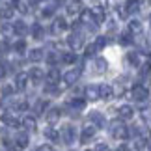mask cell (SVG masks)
I'll use <instances>...</instances> for the list:
<instances>
[{
    "label": "cell",
    "instance_id": "cell-37",
    "mask_svg": "<svg viewBox=\"0 0 151 151\" xmlns=\"http://www.w3.org/2000/svg\"><path fill=\"white\" fill-rule=\"evenodd\" d=\"M95 50H97V49H95V45H88L84 54H86V56H93V52H95Z\"/></svg>",
    "mask_w": 151,
    "mask_h": 151
},
{
    "label": "cell",
    "instance_id": "cell-42",
    "mask_svg": "<svg viewBox=\"0 0 151 151\" xmlns=\"http://www.w3.org/2000/svg\"><path fill=\"white\" fill-rule=\"evenodd\" d=\"M37 151H54V149H52L50 146H47V144H45V146H39V147H37Z\"/></svg>",
    "mask_w": 151,
    "mask_h": 151
},
{
    "label": "cell",
    "instance_id": "cell-24",
    "mask_svg": "<svg viewBox=\"0 0 151 151\" xmlns=\"http://www.w3.org/2000/svg\"><path fill=\"white\" fill-rule=\"evenodd\" d=\"M106 65H108V63H106L104 58H97V60H95V71L97 73H104V71H106Z\"/></svg>",
    "mask_w": 151,
    "mask_h": 151
},
{
    "label": "cell",
    "instance_id": "cell-30",
    "mask_svg": "<svg viewBox=\"0 0 151 151\" xmlns=\"http://www.w3.org/2000/svg\"><path fill=\"white\" fill-rule=\"evenodd\" d=\"M62 60L65 62V63H73L75 60H77V54H75V52H63Z\"/></svg>",
    "mask_w": 151,
    "mask_h": 151
},
{
    "label": "cell",
    "instance_id": "cell-7",
    "mask_svg": "<svg viewBox=\"0 0 151 151\" xmlns=\"http://www.w3.org/2000/svg\"><path fill=\"white\" fill-rule=\"evenodd\" d=\"M90 13H91V22H95V24H103L104 22V11L101 8L90 9Z\"/></svg>",
    "mask_w": 151,
    "mask_h": 151
},
{
    "label": "cell",
    "instance_id": "cell-19",
    "mask_svg": "<svg viewBox=\"0 0 151 151\" xmlns=\"http://www.w3.org/2000/svg\"><path fill=\"white\" fill-rule=\"evenodd\" d=\"M28 60H30V62H41V60H43V50H41V49H34V50H30V54H28Z\"/></svg>",
    "mask_w": 151,
    "mask_h": 151
},
{
    "label": "cell",
    "instance_id": "cell-36",
    "mask_svg": "<svg viewBox=\"0 0 151 151\" xmlns=\"http://www.w3.org/2000/svg\"><path fill=\"white\" fill-rule=\"evenodd\" d=\"M8 50H9V43L8 41H2V43H0V54H6Z\"/></svg>",
    "mask_w": 151,
    "mask_h": 151
},
{
    "label": "cell",
    "instance_id": "cell-40",
    "mask_svg": "<svg viewBox=\"0 0 151 151\" xmlns=\"http://www.w3.org/2000/svg\"><path fill=\"white\" fill-rule=\"evenodd\" d=\"M2 93L4 95H11V93H13V88H11V86H6V88L2 90Z\"/></svg>",
    "mask_w": 151,
    "mask_h": 151
},
{
    "label": "cell",
    "instance_id": "cell-18",
    "mask_svg": "<svg viewBox=\"0 0 151 151\" xmlns=\"http://www.w3.org/2000/svg\"><path fill=\"white\" fill-rule=\"evenodd\" d=\"M22 125H24V129L26 131H36V118L34 116H26L24 119H22Z\"/></svg>",
    "mask_w": 151,
    "mask_h": 151
},
{
    "label": "cell",
    "instance_id": "cell-3",
    "mask_svg": "<svg viewBox=\"0 0 151 151\" xmlns=\"http://www.w3.org/2000/svg\"><path fill=\"white\" fill-rule=\"evenodd\" d=\"M80 75H82V69L80 67H75V69H69V71L63 75V82H65L67 86H73L75 82H78Z\"/></svg>",
    "mask_w": 151,
    "mask_h": 151
},
{
    "label": "cell",
    "instance_id": "cell-2",
    "mask_svg": "<svg viewBox=\"0 0 151 151\" xmlns=\"http://www.w3.org/2000/svg\"><path fill=\"white\" fill-rule=\"evenodd\" d=\"M131 97L134 101H146L149 97V90L146 88V86H142V84H136L134 88L131 90Z\"/></svg>",
    "mask_w": 151,
    "mask_h": 151
},
{
    "label": "cell",
    "instance_id": "cell-28",
    "mask_svg": "<svg viewBox=\"0 0 151 151\" xmlns=\"http://www.w3.org/2000/svg\"><path fill=\"white\" fill-rule=\"evenodd\" d=\"M119 43L121 45H129V43H132V34L127 30V32H123L121 34V39H119Z\"/></svg>",
    "mask_w": 151,
    "mask_h": 151
},
{
    "label": "cell",
    "instance_id": "cell-11",
    "mask_svg": "<svg viewBox=\"0 0 151 151\" xmlns=\"http://www.w3.org/2000/svg\"><path fill=\"white\" fill-rule=\"evenodd\" d=\"M118 114H119L121 119H131L132 116H134V110H132V106H129V104H123V106H119Z\"/></svg>",
    "mask_w": 151,
    "mask_h": 151
},
{
    "label": "cell",
    "instance_id": "cell-20",
    "mask_svg": "<svg viewBox=\"0 0 151 151\" xmlns=\"http://www.w3.org/2000/svg\"><path fill=\"white\" fill-rule=\"evenodd\" d=\"M47 78H49V84H54L56 86V82L60 80V71H58L56 67H52L50 71H49V75H47Z\"/></svg>",
    "mask_w": 151,
    "mask_h": 151
},
{
    "label": "cell",
    "instance_id": "cell-17",
    "mask_svg": "<svg viewBox=\"0 0 151 151\" xmlns=\"http://www.w3.org/2000/svg\"><path fill=\"white\" fill-rule=\"evenodd\" d=\"M60 108H50L49 112H47V121L49 123H56L58 119H60Z\"/></svg>",
    "mask_w": 151,
    "mask_h": 151
},
{
    "label": "cell",
    "instance_id": "cell-1",
    "mask_svg": "<svg viewBox=\"0 0 151 151\" xmlns=\"http://www.w3.org/2000/svg\"><path fill=\"white\" fill-rule=\"evenodd\" d=\"M110 132H112L114 138H119V140H123V138L129 136V129H127L121 121H112V125H110Z\"/></svg>",
    "mask_w": 151,
    "mask_h": 151
},
{
    "label": "cell",
    "instance_id": "cell-15",
    "mask_svg": "<svg viewBox=\"0 0 151 151\" xmlns=\"http://www.w3.org/2000/svg\"><path fill=\"white\" fill-rule=\"evenodd\" d=\"M30 78L34 80V82H39V80H43V78H45L43 69H41V67H32V71H30Z\"/></svg>",
    "mask_w": 151,
    "mask_h": 151
},
{
    "label": "cell",
    "instance_id": "cell-23",
    "mask_svg": "<svg viewBox=\"0 0 151 151\" xmlns=\"http://www.w3.org/2000/svg\"><path fill=\"white\" fill-rule=\"evenodd\" d=\"M26 30H28V28H26V24H24L22 21H17L15 24H13V32H15V34H19V36H24Z\"/></svg>",
    "mask_w": 151,
    "mask_h": 151
},
{
    "label": "cell",
    "instance_id": "cell-34",
    "mask_svg": "<svg viewBox=\"0 0 151 151\" xmlns=\"http://www.w3.org/2000/svg\"><path fill=\"white\" fill-rule=\"evenodd\" d=\"M13 49H15L17 52H19V54H22V52L26 50V43H24V41H22V39H21V41H17V43L13 45Z\"/></svg>",
    "mask_w": 151,
    "mask_h": 151
},
{
    "label": "cell",
    "instance_id": "cell-27",
    "mask_svg": "<svg viewBox=\"0 0 151 151\" xmlns=\"http://www.w3.org/2000/svg\"><path fill=\"white\" fill-rule=\"evenodd\" d=\"M69 106L75 108V110H82V108L86 106V101H84V99H73L71 103H69Z\"/></svg>",
    "mask_w": 151,
    "mask_h": 151
},
{
    "label": "cell",
    "instance_id": "cell-9",
    "mask_svg": "<svg viewBox=\"0 0 151 151\" xmlns=\"http://www.w3.org/2000/svg\"><path fill=\"white\" fill-rule=\"evenodd\" d=\"M26 82H28V75L26 73H19L15 77V90H19V91H22L26 88Z\"/></svg>",
    "mask_w": 151,
    "mask_h": 151
},
{
    "label": "cell",
    "instance_id": "cell-13",
    "mask_svg": "<svg viewBox=\"0 0 151 151\" xmlns=\"http://www.w3.org/2000/svg\"><path fill=\"white\" fill-rule=\"evenodd\" d=\"M125 13H138V9H140V2H138V0H127L125 2Z\"/></svg>",
    "mask_w": 151,
    "mask_h": 151
},
{
    "label": "cell",
    "instance_id": "cell-5",
    "mask_svg": "<svg viewBox=\"0 0 151 151\" xmlns=\"http://www.w3.org/2000/svg\"><path fill=\"white\" fill-rule=\"evenodd\" d=\"M75 138H77V131H75V127L65 125V127L62 129V140L65 142V144H73Z\"/></svg>",
    "mask_w": 151,
    "mask_h": 151
},
{
    "label": "cell",
    "instance_id": "cell-10",
    "mask_svg": "<svg viewBox=\"0 0 151 151\" xmlns=\"http://www.w3.org/2000/svg\"><path fill=\"white\" fill-rule=\"evenodd\" d=\"M99 97H101V99H112V97H114V88L108 86V84L99 86Z\"/></svg>",
    "mask_w": 151,
    "mask_h": 151
},
{
    "label": "cell",
    "instance_id": "cell-31",
    "mask_svg": "<svg viewBox=\"0 0 151 151\" xmlns=\"http://www.w3.org/2000/svg\"><path fill=\"white\" fill-rule=\"evenodd\" d=\"M45 134H47V138H49V140H52V142H58V140H60V134H58L54 129H47Z\"/></svg>",
    "mask_w": 151,
    "mask_h": 151
},
{
    "label": "cell",
    "instance_id": "cell-38",
    "mask_svg": "<svg viewBox=\"0 0 151 151\" xmlns=\"http://www.w3.org/2000/svg\"><path fill=\"white\" fill-rule=\"evenodd\" d=\"M54 11H56V8H45L43 9V17H50Z\"/></svg>",
    "mask_w": 151,
    "mask_h": 151
},
{
    "label": "cell",
    "instance_id": "cell-4",
    "mask_svg": "<svg viewBox=\"0 0 151 151\" xmlns=\"http://www.w3.org/2000/svg\"><path fill=\"white\" fill-rule=\"evenodd\" d=\"M67 43H69V47H71L73 50H77V49H80L84 45V37H82V34H80L78 30H73V34L69 36V39H67Z\"/></svg>",
    "mask_w": 151,
    "mask_h": 151
},
{
    "label": "cell",
    "instance_id": "cell-16",
    "mask_svg": "<svg viewBox=\"0 0 151 151\" xmlns=\"http://www.w3.org/2000/svg\"><path fill=\"white\" fill-rule=\"evenodd\" d=\"M15 144H17V147H19V149L26 147L28 146V134H26V132H19L17 138H15Z\"/></svg>",
    "mask_w": 151,
    "mask_h": 151
},
{
    "label": "cell",
    "instance_id": "cell-29",
    "mask_svg": "<svg viewBox=\"0 0 151 151\" xmlns=\"http://www.w3.org/2000/svg\"><path fill=\"white\" fill-rule=\"evenodd\" d=\"M127 60H129L134 67L140 65V60H138V52H129V54H127Z\"/></svg>",
    "mask_w": 151,
    "mask_h": 151
},
{
    "label": "cell",
    "instance_id": "cell-41",
    "mask_svg": "<svg viewBox=\"0 0 151 151\" xmlns=\"http://www.w3.org/2000/svg\"><path fill=\"white\" fill-rule=\"evenodd\" d=\"M149 67H151V63H146V65L140 69V73H142V75H147V73H149Z\"/></svg>",
    "mask_w": 151,
    "mask_h": 151
},
{
    "label": "cell",
    "instance_id": "cell-6",
    "mask_svg": "<svg viewBox=\"0 0 151 151\" xmlns=\"http://www.w3.org/2000/svg\"><path fill=\"white\" fill-rule=\"evenodd\" d=\"M95 132H97L95 125H88V127H84V129H82V134H80V140H82V144H86L88 140H91V138L95 136Z\"/></svg>",
    "mask_w": 151,
    "mask_h": 151
},
{
    "label": "cell",
    "instance_id": "cell-32",
    "mask_svg": "<svg viewBox=\"0 0 151 151\" xmlns=\"http://www.w3.org/2000/svg\"><path fill=\"white\" fill-rule=\"evenodd\" d=\"M0 15H2L4 19H11V17H13V8H11V6H6V8L0 11Z\"/></svg>",
    "mask_w": 151,
    "mask_h": 151
},
{
    "label": "cell",
    "instance_id": "cell-39",
    "mask_svg": "<svg viewBox=\"0 0 151 151\" xmlns=\"http://www.w3.org/2000/svg\"><path fill=\"white\" fill-rule=\"evenodd\" d=\"M11 30H13V28H11L9 24H6V22H4V24H2V34H9Z\"/></svg>",
    "mask_w": 151,
    "mask_h": 151
},
{
    "label": "cell",
    "instance_id": "cell-21",
    "mask_svg": "<svg viewBox=\"0 0 151 151\" xmlns=\"http://www.w3.org/2000/svg\"><path fill=\"white\" fill-rule=\"evenodd\" d=\"M43 26L39 24V22H36V24L32 26V36H34V39H43Z\"/></svg>",
    "mask_w": 151,
    "mask_h": 151
},
{
    "label": "cell",
    "instance_id": "cell-35",
    "mask_svg": "<svg viewBox=\"0 0 151 151\" xmlns=\"http://www.w3.org/2000/svg\"><path fill=\"white\" fill-rule=\"evenodd\" d=\"M93 45H95V49H103L104 45H106V37H104V36H99V39H97Z\"/></svg>",
    "mask_w": 151,
    "mask_h": 151
},
{
    "label": "cell",
    "instance_id": "cell-14",
    "mask_svg": "<svg viewBox=\"0 0 151 151\" xmlns=\"http://www.w3.org/2000/svg\"><path fill=\"white\" fill-rule=\"evenodd\" d=\"M63 30H67V22H65V19L58 17V19L54 21V24H52V32L58 34V32H63Z\"/></svg>",
    "mask_w": 151,
    "mask_h": 151
},
{
    "label": "cell",
    "instance_id": "cell-33",
    "mask_svg": "<svg viewBox=\"0 0 151 151\" xmlns=\"http://www.w3.org/2000/svg\"><path fill=\"white\" fill-rule=\"evenodd\" d=\"M47 106H49L47 101H37V104H36V114H43Z\"/></svg>",
    "mask_w": 151,
    "mask_h": 151
},
{
    "label": "cell",
    "instance_id": "cell-45",
    "mask_svg": "<svg viewBox=\"0 0 151 151\" xmlns=\"http://www.w3.org/2000/svg\"><path fill=\"white\" fill-rule=\"evenodd\" d=\"M118 151H129V146H119Z\"/></svg>",
    "mask_w": 151,
    "mask_h": 151
},
{
    "label": "cell",
    "instance_id": "cell-47",
    "mask_svg": "<svg viewBox=\"0 0 151 151\" xmlns=\"http://www.w3.org/2000/svg\"><path fill=\"white\" fill-rule=\"evenodd\" d=\"M56 2H58V4H62V2H63V0H56Z\"/></svg>",
    "mask_w": 151,
    "mask_h": 151
},
{
    "label": "cell",
    "instance_id": "cell-12",
    "mask_svg": "<svg viewBox=\"0 0 151 151\" xmlns=\"http://www.w3.org/2000/svg\"><path fill=\"white\" fill-rule=\"evenodd\" d=\"M84 95L88 97L90 101H95V99H99V86H86V90H84Z\"/></svg>",
    "mask_w": 151,
    "mask_h": 151
},
{
    "label": "cell",
    "instance_id": "cell-44",
    "mask_svg": "<svg viewBox=\"0 0 151 151\" xmlns=\"http://www.w3.org/2000/svg\"><path fill=\"white\" fill-rule=\"evenodd\" d=\"M97 151H106V146H104V144H99V146H97Z\"/></svg>",
    "mask_w": 151,
    "mask_h": 151
},
{
    "label": "cell",
    "instance_id": "cell-22",
    "mask_svg": "<svg viewBox=\"0 0 151 151\" xmlns=\"http://www.w3.org/2000/svg\"><path fill=\"white\" fill-rule=\"evenodd\" d=\"M129 32H131V34H140V32H142V22L136 21V19H132V21L129 22Z\"/></svg>",
    "mask_w": 151,
    "mask_h": 151
},
{
    "label": "cell",
    "instance_id": "cell-26",
    "mask_svg": "<svg viewBox=\"0 0 151 151\" xmlns=\"http://www.w3.org/2000/svg\"><path fill=\"white\" fill-rule=\"evenodd\" d=\"M80 9H82V4H80V2H71V4H69V8H67V13L69 15H75V13H78Z\"/></svg>",
    "mask_w": 151,
    "mask_h": 151
},
{
    "label": "cell",
    "instance_id": "cell-8",
    "mask_svg": "<svg viewBox=\"0 0 151 151\" xmlns=\"http://www.w3.org/2000/svg\"><path fill=\"white\" fill-rule=\"evenodd\" d=\"M90 119L95 123V129L99 127V129H103L104 125H106V119H104V116L101 114V112H91L90 114Z\"/></svg>",
    "mask_w": 151,
    "mask_h": 151
},
{
    "label": "cell",
    "instance_id": "cell-43",
    "mask_svg": "<svg viewBox=\"0 0 151 151\" xmlns=\"http://www.w3.org/2000/svg\"><path fill=\"white\" fill-rule=\"evenodd\" d=\"M26 108H28L26 103H19V104H17V110H26Z\"/></svg>",
    "mask_w": 151,
    "mask_h": 151
},
{
    "label": "cell",
    "instance_id": "cell-48",
    "mask_svg": "<svg viewBox=\"0 0 151 151\" xmlns=\"http://www.w3.org/2000/svg\"><path fill=\"white\" fill-rule=\"evenodd\" d=\"M149 24H151V15H149Z\"/></svg>",
    "mask_w": 151,
    "mask_h": 151
},
{
    "label": "cell",
    "instance_id": "cell-25",
    "mask_svg": "<svg viewBox=\"0 0 151 151\" xmlns=\"http://www.w3.org/2000/svg\"><path fill=\"white\" fill-rule=\"evenodd\" d=\"M2 121L6 125H9V127H19V119H15L13 116H9V114H4L2 116Z\"/></svg>",
    "mask_w": 151,
    "mask_h": 151
},
{
    "label": "cell",
    "instance_id": "cell-46",
    "mask_svg": "<svg viewBox=\"0 0 151 151\" xmlns=\"http://www.w3.org/2000/svg\"><path fill=\"white\" fill-rule=\"evenodd\" d=\"M4 75H6V69H4L2 65H0V77H4Z\"/></svg>",
    "mask_w": 151,
    "mask_h": 151
}]
</instances>
